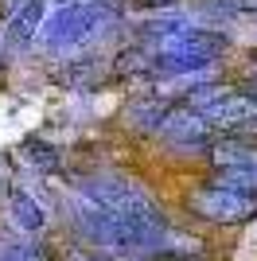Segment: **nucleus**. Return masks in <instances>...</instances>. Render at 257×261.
<instances>
[{"instance_id":"a211bd4d","label":"nucleus","mask_w":257,"mask_h":261,"mask_svg":"<svg viewBox=\"0 0 257 261\" xmlns=\"http://www.w3.org/2000/svg\"><path fill=\"white\" fill-rule=\"evenodd\" d=\"M187 261H211V257H187Z\"/></svg>"},{"instance_id":"f257e3e1","label":"nucleus","mask_w":257,"mask_h":261,"mask_svg":"<svg viewBox=\"0 0 257 261\" xmlns=\"http://www.w3.org/2000/svg\"><path fill=\"white\" fill-rule=\"evenodd\" d=\"M187 211L195 218H203L211 226H238V222H249L257 215V199L253 195H238V191H226V187H214V184H195L191 195L183 199Z\"/></svg>"},{"instance_id":"7ed1b4c3","label":"nucleus","mask_w":257,"mask_h":261,"mask_svg":"<svg viewBox=\"0 0 257 261\" xmlns=\"http://www.w3.org/2000/svg\"><path fill=\"white\" fill-rule=\"evenodd\" d=\"M113 16H109L106 8H97V4H74V8H59L51 16V20L43 23V39H47V47L51 51H59V47H74V43H86L90 35L101 28V23H109Z\"/></svg>"},{"instance_id":"dca6fc26","label":"nucleus","mask_w":257,"mask_h":261,"mask_svg":"<svg viewBox=\"0 0 257 261\" xmlns=\"http://www.w3.org/2000/svg\"><path fill=\"white\" fill-rule=\"evenodd\" d=\"M55 4H59V8H74L78 0H55Z\"/></svg>"},{"instance_id":"39448f33","label":"nucleus","mask_w":257,"mask_h":261,"mask_svg":"<svg viewBox=\"0 0 257 261\" xmlns=\"http://www.w3.org/2000/svg\"><path fill=\"white\" fill-rule=\"evenodd\" d=\"M168 113H171L168 98H160V94H137V98L125 106V125L133 133H160Z\"/></svg>"},{"instance_id":"20e7f679","label":"nucleus","mask_w":257,"mask_h":261,"mask_svg":"<svg viewBox=\"0 0 257 261\" xmlns=\"http://www.w3.org/2000/svg\"><path fill=\"white\" fill-rule=\"evenodd\" d=\"M160 137L168 141V148H183V156H195V152H211V144L218 141V129H214L211 121L203 113H191V109L175 106L164 121Z\"/></svg>"},{"instance_id":"f3484780","label":"nucleus","mask_w":257,"mask_h":261,"mask_svg":"<svg viewBox=\"0 0 257 261\" xmlns=\"http://www.w3.org/2000/svg\"><path fill=\"white\" fill-rule=\"evenodd\" d=\"M249 70H253V74H257V51L249 55Z\"/></svg>"},{"instance_id":"0eeeda50","label":"nucleus","mask_w":257,"mask_h":261,"mask_svg":"<svg viewBox=\"0 0 257 261\" xmlns=\"http://www.w3.org/2000/svg\"><path fill=\"white\" fill-rule=\"evenodd\" d=\"M8 211H12V222L23 230V234H39L43 226H47V215H43V207L35 203L23 187L12 184L8 187Z\"/></svg>"},{"instance_id":"f03ea898","label":"nucleus","mask_w":257,"mask_h":261,"mask_svg":"<svg viewBox=\"0 0 257 261\" xmlns=\"http://www.w3.org/2000/svg\"><path fill=\"white\" fill-rule=\"evenodd\" d=\"M86 195L94 199L97 207L113 211V215L121 218H140L148 215V211H156V203L148 199V191L140 184H133L128 175L121 172H97V175H86Z\"/></svg>"},{"instance_id":"1a4fd4ad","label":"nucleus","mask_w":257,"mask_h":261,"mask_svg":"<svg viewBox=\"0 0 257 261\" xmlns=\"http://www.w3.org/2000/svg\"><path fill=\"white\" fill-rule=\"evenodd\" d=\"M39 23H43V0H28V4L16 12L12 28H8V43L12 47H28L32 35L39 32Z\"/></svg>"},{"instance_id":"6e6552de","label":"nucleus","mask_w":257,"mask_h":261,"mask_svg":"<svg viewBox=\"0 0 257 261\" xmlns=\"http://www.w3.org/2000/svg\"><path fill=\"white\" fill-rule=\"evenodd\" d=\"M66 82H70V90H101L109 78V63L101 59V55H90V59H74V63L66 66Z\"/></svg>"},{"instance_id":"6ab92c4d","label":"nucleus","mask_w":257,"mask_h":261,"mask_svg":"<svg viewBox=\"0 0 257 261\" xmlns=\"http://www.w3.org/2000/svg\"><path fill=\"white\" fill-rule=\"evenodd\" d=\"M0 47H4V35H0Z\"/></svg>"},{"instance_id":"9b49d317","label":"nucleus","mask_w":257,"mask_h":261,"mask_svg":"<svg viewBox=\"0 0 257 261\" xmlns=\"http://www.w3.org/2000/svg\"><path fill=\"white\" fill-rule=\"evenodd\" d=\"M207 184L226 187V191H238V195H253V199H257V168H226V172H214Z\"/></svg>"},{"instance_id":"4468645a","label":"nucleus","mask_w":257,"mask_h":261,"mask_svg":"<svg viewBox=\"0 0 257 261\" xmlns=\"http://www.w3.org/2000/svg\"><path fill=\"white\" fill-rule=\"evenodd\" d=\"M133 4H140V8H168L175 0H133Z\"/></svg>"},{"instance_id":"ddd939ff","label":"nucleus","mask_w":257,"mask_h":261,"mask_svg":"<svg viewBox=\"0 0 257 261\" xmlns=\"http://www.w3.org/2000/svg\"><path fill=\"white\" fill-rule=\"evenodd\" d=\"M66 261H113V257L90 250V246H70V250H66Z\"/></svg>"},{"instance_id":"f8f14e48","label":"nucleus","mask_w":257,"mask_h":261,"mask_svg":"<svg viewBox=\"0 0 257 261\" xmlns=\"http://www.w3.org/2000/svg\"><path fill=\"white\" fill-rule=\"evenodd\" d=\"M113 70H117V74H125V78L148 74V70H152V47H128V51H121Z\"/></svg>"},{"instance_id":"2eb2a0df","label":"nucleus","mask_w":257,"mask_h":261,"mask_svg":"<svg viewBox=\"0 0 257 261\" xmlns=\"http://www.w3.org/2000/svg\"><path fill=\"white\" fill-rule=\"evenodd\" d=\"M242 90H246L249 98H253V101H257V74H253V78H249V86H242Z\"/></svg>"},{"instance_id":"423d86ee","label":"nucleus","mask_w":257,"mask_h":261,"mask_svg":"<svg viewBox=\"0 0 257 261\" xmlns=\"http://www.w3.org/2000/svg\"><path fill=\"white\" fill-rule=\"evenodd\" d=\"M214 172L226 168H257V137H218L207 152Z\"/></svg>"},{"instance_id":"9d476101","label":"nucleus","mask_w":257,"mask_h":261,"mask_svg":"<svg viewBox=\"0 0 257 261\" xmlns=\"http://www.w3.org/2000/svg\"><path fill=\"white\" fill-rule=\"evenodd\" d=\"M23 160L32 164V168H39V172H55L59 164H63V152L55 148L51 141H43V137H28V141L20 144Z\"/></svg>"}]
</instances>
